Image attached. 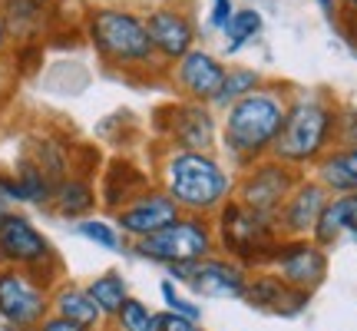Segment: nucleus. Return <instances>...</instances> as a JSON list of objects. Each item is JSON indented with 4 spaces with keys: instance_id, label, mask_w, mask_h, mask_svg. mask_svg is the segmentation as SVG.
<instances>
[{
    "instance_id": "25",
    "label": "nucleus",
    "mask_w": 357,
    "mask_h": 331,
    "mask_svg": "<svg viewBox=\"0 0 357 331\" xmlns=\"http://www.w3.org/2000/svg\"><path fill=\"white\" fill-rule=\"evenodd\" d=\"M89 295H93V302L100 305L102 318H116V311L123 308V302L129 298V285L123 275H116V272H109V275H100V279L89 281Z\"/></svg>"
},
{
    "instance_id": "26",
    "label": "nucleus",
    "mask_w": 357,
    "mask_h": 331,
    "mask_svg": "<svg viewBox=\"0 0 357 331\" xmlns=\"http://www.w3.org/2000/svg\"><path fill=\"white\" fill-rule=\"evenodd\" d=\"M159 311H153L149 305H142L139 298H126L123 308L116 311V321L123 331H159Z\"/></svg>"
},
{
    "instance_id": "37",
    "label": "nucleus",
    "mask_w": 357,
    "mask_h": 331,
    "mask_svg": "<svg viewBox=\"0 0 357 331\" xmlns=\"http://www.w3.org/2000/svg\"><path fill=\"white\" fill-rule=\"evenodd\" d=\"M119 3H126V7H153L159 0H119Z\"/></svg>"
},
{
    "instance_id": "11",
    "label": "nucleus",
    "mask_w": 357,
    "mask_h": 331,
    "mask_svg": "<svg viewBox=\"0 0 357 331\" xmlns=\"http://www.w3.org/2000/svg\"><path fill=\"white\" fill-rule=\"evenodd\" d=\"M275 262V275L284 285H291L298 292H314L324 275H328V255L324 245H318L314 239H281L271 252Z\"/></svg>"
},
{
    "instance_id": "1",
    "label": "nucleus",
    "mask_w": 357,
    "mask_h": 331,
    "mask_svg": "<svg viewBox=\"0 0 357 331\" xmlns=\"http://www.w3.org/2000/svg\"><path fill=\"white\" fill-rule=\"evenodd\" d=\"M288 96H291L288 83L265 80L248 96L235 100L229 110H222L218 146L225 149L231 169H245V166L271 156V146H275L281 123H284Z\"/></svg>"
},
{
    "instance_id": "12",
    "label": "nucleus",
    "mask_w": 357,
    "mask_h": 331,
    "mask_svg": "<svg viewBox=\"0 0 357 331\" xmlns=\"http://www.w3.org/2000/svg\"><path fill=\"white\" fill-rule=\"evenodd\" d=\"M229 66L222 64V57H215L205 47H192L185 57H178L176 64H169L166 80L172 83L182 100H199V103H212V96L222 87Z\"/></svg>"
},
{
    "instance_id": "3",
    "label": "nucleus",
    "mask_w": 357,
    "mask_h": 331,
    "mask_svg": "<svg viewBox=\"0 0 357 331\" xmlns=\"http://www.w3.org/2000/svg\"><path fill=\"white\" fill-rule=\"evenodd\" d=\"M86 40L102 64L119 73H166L146 34L142 10L126 3H100L86 10Z\"/></svg>"
},
{
    "instance_id": "17",
    "label": "nucleus",
    "mask_w": 357,
    "mask_h": 331,
    "mask_svg": "<svg viewBox=\"0 0 357 331\" xmlns=\"http://www.w3.org/2000/svg\"><path fill=\"white\" fill-rule=\"evenodd\" d=\"M307 298H311L307 292L284 285L278 275H255L245 285V302L268 315H298L307 305Z\"/></svg>"
},
{
    "instance_id": "28",
    "label": "nucleus",
    "mask_w": 357,
    "mask_h": 331,
    "mask_svg": "<svg viewBox=\"0 0 357 331\" xmlns=\"http://www.w3.org/2000/svg\"><path fill=\"white\" fill-rule=\"evenodd\" d=\"M77 232L83 235V239H89V242L109 249V252H119V249H123V242H119V232H116L113 226H106V222L86 219V222H79V226H77Z\"/></svg>"
},
{
    "instance_id": "18",
    "label": "nucleus",
    "mask_w": 357,
    "mask_h": 331,
    "mask_svg": "<svg viewBox=\"0 0 357 331\" xmlns=\"http://www.w3.org/2000/svg\"><path fill=\"white\" fill-rule=\"evenodd\" d=\"M0 13H3V24L10 30V40L33 43L50 27L53 0H0Z\"/></svg>"
},
{
    "instance_id": "35",
    "label": "nucleus",
    "mask_w": 357,
    "mask_h": 331,
    "mask_svg": "<svg viewBox=\"0 0 357 331\" xmlns=\"http://www.w3.org/2000/svg\"><path fill=\"white\" fill-rule=\"evenodd\" d=\"M314 3H318L328 17H334V20H337V0H314Z\"/></svg>"
},
{
    "instance_id": "9",
    "label": "nucleus",
    "mask_w": 357,
    "mask_h": 331,
    "mask_svg": "<svg viewBox=\"0 0 357 331\" xmlns=\"http://www.w3.org/2000/svg\"><path fill=\"white\" fill-rule=\"evenodd\" d=\"M142 20H146V34L153 40L155 57L162 60L166 70L199 43V27L192 20V13L178 3H153L142 10Z\"/></svg>"
},
{
    "instance_id": "4",
    "label": "nucleus",
    "mask_w": 357,
    "mask_h": 331,
    "mask_svg": "<svg viewBox=\"0 0 357 331\" xmlns=\"http://www.w3.org/2000/svg\"><path fill=\"white\" fill-rule=\"evenodd\" d=\"M334 116H337V103L328 100V93L291 89L271 156L298 172L311 169L334 146Z\"/></svg>"
},
{
    "instance_id": "27",
    "label": "nucleus",
    "mask_w": 357,
    "mask_h": 331,
    "mask_svg": "<svg viewBox=\"0 0 357 331\" xmlns=\"http://www.w3.org/2000/svg\"><path fill=\"white\" fill-rule=\"evenodd\" d=\"M334 146H357V106L341 103L334 116Z\"/></svg>"
},
{
    "instance_id": "19",
    "label": "nucleus",
    "mask_w": 357,
    "mask_h": 331,
    "mask_svg": "<svg viewBox=\"0 0 357 331\" xmlns=\"http://www.w3.org/2000/svg\"><path fill=\"white\" fill-rule=\"evenodd\" d=\"M311 176L318 179L331 196H354L357 192V146H331L311 166Z\"/></svg>"
},
{
    "instance_id": "24",
    "label": "nucleus",
    "mask_w": 357,
    "mask_h": 331,
    "mask_svg": "<svg viewBox=\"0 0 357 331\" xmlns=\"http://www.w3.org/2000/svg\"><path fill=\"white\" fill-rule=\"evenodd\" d=\"M261 27H265V17H261L255 7L235 10L229 17V24L222 27V34H225V53H238L245 43H252V40L261 34Z\"/></svg>"
},
{
    "instance_id": "2",
    "label": "nucleus",
    "mask_w": 357,
    "mask_h": 331,
    "mask_svg": "<svg viewBox=\"0 0 357 331\" xmlns=\"http://www.w3.org/2000/svg\"><path fill=\"white\" fill-rule=\"evenodd\" d=\"M159 186L176 199L182 212L212 219L235 196V169L222 163L215 153L169 146L159 166Z\"/></svg>"
},
{
    "instance_id": "16",
    "label": "nucleus",
    "mask_w": 357,
    "mask_h": 331,
    "mask_svg": "<svg viewBox=\"0 0 357 331\" xmlns=\"http://www.w3.org/2000/svg\"><path fill=\"white\" fill-rule=\"evenodd\" d=\"M189 288L202 298H245V285H248V275L238 262H229V258H199L192 262L189 268Z\"/></svg>"
},
{
    "instance_id": "22",
    "label": "nucleus",
    "mask_w": 357,
    "mask_h": 331,
    "mask_svg": "<svg viewBox=\"0 0 357 331\" xmlns=\"http://www.w3.org/2000/svg\"><path fill=\"white\" fill-rule=\"evenodd\" d=\"M265 80L268 77L261 73V70H255V66H229V70H225V77H222L218 93L212 96V110H229L231 103L242 100V96H248V93L258 89Z\"/></svg>"
},
{
    "instance_id": "30",
    "label": "nucleus",
    "mask_w": 357,
    "mask_h": 331,
    "mask_svg": "<svg viewBox=\"0 0 357 331\" xmlns=\"http://www.w3.org/2000/svg\"><path fill=\"white\" fill-rule=\"evenodd\" d=\"M235 13V3L231 0H212V10H208V27L212 30H222L229 24V17Z\"/></svg>"
},
{
    "instance_id": "32",
    "label": "nucleus",
    "mask_w": 357,
    "mask_h": 331,
    "mask_svg": "<svg viewBox=\"0 0 357 331\" xmlns=\"http://www.w3.org/2000/svg\"><path fill=\"white\" fill-rule=\"evenodd\" d=\"M40 331H89V328H83V325H77V321H70V318H63V315H53V318H43L37 325Z\"/></svg>"
},
{
    "instance_id": "36",
    "label": "nucleus",
    "mask_w": 357,
    "mask_h": 331,
    "mask_svg": "<svg viewBox=\"0 0 357 331\" xmlns=\"http://www.w3.org/2000/svg\"><path fill=\"white\" fill-rule=\"evenodd\" d=\"M344 30H347V37H351V43L357 47V17H351V20H344Z\"/></svg>"
},
{
    "instance_id": "8",
    "label": "nucleus",
    "mask_w": 357,
    "mask_h": 331,
    "mask_svg": "<svg viewBox=\"0 0 357 331\" xmlns=\"http://www.w3.org/2000/svg\"><path fill=\"white\" fill-rule=\"evenodd\" d=\"M298 179H301L298 169L278 163L275 156H265V159L238 169V176H235V199L278 222L281 203L288 199V192L294 189Z\"/></svg>"
},
{
    "instance_id": "20",
    "label": "nucleus",
    "mask_w": 357,
    "mask_h": 331,
    "mask_svg": "<svg viewBox=\"0 0 357 331\" xmlns=\"http://www.w3.org/2000/svg\"><path fill=\"white\" fill-rule=\"evenodd\" d=\"M311 239L318 245H334L341 242V239H351L357 245V192L354 196H331L328 205L321 209V219L314 232H311Z\"/></svg>"
},
{
    "instance_id": "14",
    "label": "nucleus",
    "mask_w": 357,
    "mask_h": 331,
    "mask_svg": "<svg viewBox=\"0 0 357 331\" xmlns=\"http://www.w3.org/2000/svg\"><path fill=\"white\" fill-rule=\"evenodd\" d=\"M53 258L50 242L43 239V232L20 212H7L0 219V262L13 268H26L37 272Z\"/></svg>"
},
{
    "instance_id": "10",
    "label": "nucleus",
    "mask_w": 357,
    "mask_h": 331,
    "mask_svg": "<svg viewBox=\"0 0 357 331\" xmlns=\"http://www.w3.org/2000/svg\"><path fill=\"white\" fill-rule=\"evenodd\" d=\"M47 308L50 298L37 275H30L26 268L0 272V318L10 328H37L47 318Z\"/></svg>"
},
{
    "instance_id": "31",
    "label": "nucleus",
    "mask_w": 357,
    "mask_h": 331,
    "mask_svg": "<svg viewBox=\"0 0 357 331\" xmlns=\"http://www.w3.org/2000/svg\"><path fill=\"white\" fill-rule=\"evenodd\" d=\"M159 331H202V328H199V321H189L182 315H176V311H166L159 318Z\"/></svg>"
},
{
    "instance_id": "5",
    "label": "nucleus",
    "mask_w": 357,
    "mask_h": 331,
    "mask_svg": "<svg viewBox=\"0 0 357 331\" xmlns=\"http://www.w3.org/2000/svg\"><path fill=\"white\" fill-rule=\"evenodd\" d=\"M215 232L222 249L238 265H265V262H271L275 245L281 242L278 222L242 205L235 196L215 212Z\"/></svg>"
},
{
    "instance_id": "13",
    "label": "nucleus",
    "mask_w": 357,
    "mask_h": 331,
    "mask_svg": "<svg viewBox=\"0 0 357 331\" xmlns=\"http://www.w3.org/2000/svg\"><path fill=\"white\" fill-rule=\"evenodd\" d=\"M178 216H182V209L176 205V199L162 186H149L139 196H132L123 209H116V229L132 235V239H142V235L166 229Z\"/></svg>"
},
{
    "instance_id": "29",
    "label": "nucleus",
    "mask_w": 357,
    "mask_h": 331,
    "mask_svg": "<svg viewBox=\"0 0 357 331\" xmlns=\"http://www.w3.org/2000/svg\"><path fill=\"white\" fill-rule=\"evenodd\" d=\"M159 292H162V302L169 305V311H176V315H182V318H189V321H199V318H202L199 305L185 302V298L176 292V285H172V281H162V285H159Z\"/></svg>"
},
{
    "instance_id": "38",
    "label": "nucleus",
    "mask_w": 357,
    "mask_h": 331,
    "mask_svg": "<svg viewBox=\"0 0 357 331\" xmlns=\"http://www.w3.org/2000/svg\"><path fill=\"white\" fill-rule=\"evenodd\" d=\"M7 216V205H3V199H0V219Z\"/></svg>"
},
{
    "instance_id": "6",
    "label": "nucleus",
    "mask_w": 357,
    "mask_h": 331,
    "mask_svg": "<svg viewBox=\"0 0 357 331\" xmlns=\"http://www.w3.org/2000/svg\"><path fill=\"white\" fill-rule=\"evenodd\" d=\"M132 252L139 258L159 262V265H178V262H199L215 252V226L208 216H189L182 212L166 229L136 239Z\"/></svg>"
},
{
    "instance_id": "7",
    "label": "nucleus",
    "mask_w": 357,
    "mask_h": 331,
    "mask_svg": "<svg viewBox=\"0 0 357 331\" xmlns=\"http://www.w3.org/2000/svg\"><path fill=\"white\" fill-rule=\"evenodd\" d=\"M159 136L172 146V149H202V153H215L218 146V116L212 103L199 100H176L159 106L153 116Z\"/></svg>"
},
{
    "instance_id": "21",
    "label": "nucleus",
    "mask_w": 357,
    "mask_h": 331,
    "mask_svg": "<svg viewBox=\"0 0 357 331\" xmlns=\"http://www.w3.org/2000/svg\"><path fill=\"white\" fill-rule=\"evenodd\" d=\"M53 311L70 321H77V325H83V328H89V331L102 321V311H100V305L93 302V295H89L86 288H77V285H63V288L56 292Z\"/></svg>"
},
{
    "instance_id": "34",
    "label": "nucleus",
    "mask_w": 357,
    "mask_h": 331,
    "mask_svg": "<svg viewBox=\"0 0 357 331\" xmlns=\"http://www.w3.org/2000/svg\"><path fill=\"white\" fill-rule=\"evenodd\" d=\"M10 30H7V24H3V13H0V57H3V53L10 50Z\"/></svg>"
},
{
    "instance_id": "33",
    "label": "nucleus",
    "mask_w": 357,
    "mask_h": 331,
    "mask_svg": "<svg viewBox=\"0 0 357 331\" xmlns=\"http://www.w3.org/2000/svg\"><path fill=\"white\" fill-rule=\"evenodd\" d=\"M357 17V0H337V20H351Z\"/></svg>"
},
{
    "instance_id": "15",
    "label": "nucleus",
    "mask_w": 357,
    "mask_h": 331,
    "mask_svg": "<svg viewBox=\"0 0 357 331\" xmlns=\"http://www.w3.org/2000/svg\"><path fill=\"white\" fill-rule=\"evenodd\" d=\"M328 199H331V192L324 189L318 179L301 176L278 209V232L284 239H307L318 226L321 209L328 205Z\"/></svg>"
},
{
    "instance_id": "23",
    "label": "nucleus",
    "mask_w": 357,
    "mask_h": 331,
    "mask_svg": "<svg viewBox=\"0 0 357 331\" xmlns=\"http://www.w3.org/2000/svg\"><path fill=\"white\" fill-rule=\"evenodd\" d=\"M53 203L63 216H83L96 205V192L89 186V179H79V176H63L56 182L53 189Z\"/></svg>"
}]
</instances>
